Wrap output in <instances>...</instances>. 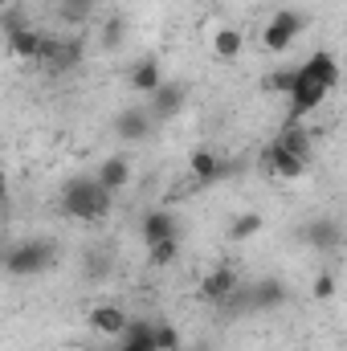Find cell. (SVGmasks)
Masks as SVG:
<instances>
[{
  "mask_svg": "<svg viewBox=\"0 0 347 351\" xmlns=\"http://www.w3.org/2000/svg\"><path fill=\"white\" fill-rule=\"evenodd\" d=\"M302 29H307V16H302V12L278 8V12L265 21V29H261V45H265L270 53H282V49H290V45L298 41Z\"/></svg>",
  "mask_w": 347,
  "mask_h": 351,
  "instance_id": "obj_4",
  "label": "cell"
},
{
  "mask_svg": "<svg viewBox=\"0 0 347 351\" xmlns=\"http://www.w3.org/2000/svg\"><path fill=\"white\" fill-rule=\"evenodd\" d=\"M188 172L196 176L200 184H208V180H225V164H221V156L217 152H208V147H196L192 156H188Z\"/></svg>",
  "mask_w": 347,
  "mask_h": 351,
  "instance_id": "obj_16",
  "label": "cell"
},
{
  "mask_svg": "<svg viewBox=\"0 0 347 351\" xmlns=\"http://www.w3.org/2000/svg\"><path fill=\"white\" fill-rule=\"evenodd\" d=\"M180 331H176L172 323H152V348L156 351H180Z\"/></svg>",
  "mask_w": 347,
  "mask_h": 351,
  "instance_id": "obj_23",
  "label": "cell"
},
{
  "mask_svg": "<svg viewBox=\"0 0 347 351\" xmlns=\"http://www.w3.org/2000/svg\"><path fill=\"white\" fill-rule=\"evenodd\" d=\"M82 274H86V282H106L115 274V258L106 250H86L82 254Z\"/></svg>",
  "mask_w": 347,
  "mask_h": 351,
  "instance_id": "obj_21",
  "label": "cell"
},
{
  "mask_svg": "<svg viewBox=\"0 0 347 351\" xmlns=\"http://www.w3.org/2000/svg\"><path fill=\"white\" fill-rule=\"evenodd\" d=\"M127 82H131V90H139V94H152V90L164 82V66H160V58H139L131 70H127Z\"/></svg>",
  "mask_w": 347,
  "mask_h": 351,
  "instance_id": "obj_15",
  "label": "cell"
},
{
  "mask_svg": "<svg viewBox=\"0 0 347 351\" xmlns=\"http://www.w3.org/2000/svg\"><path fill=\"white\" fill-rule=\"evenodd\" d=\"M261 233V213H241L229 225V241H254Z\"/></svg>",
  "mask_w": 347,
  "mask_h": 351,
  "instance_id": "obj_22",
  "label": "cell"
},
{
  "mask_svg": "<svg viewBox=\"0 0 347 351\" xmlns=\"http://www.w3.org/2000/svg\"><path fill=\"white\" fill-rule=\"evenodd\" d=\"M58 204H62V213H66L70 221H102V217H110L115 196H110L106 188H98L94 176H74V180L62 184Z\"/></svg>",
  "mask_w": 347,
  "mask_h": 351,
  "instance_id": "obj_1",
  "label": "cell"
},
{
  "mask_svg": "<svg viewBox=\"0 0 347 351\" xmlns=\"http://www.w3.org/2000/svg\"><path fill=\"white\" fill-rule=\"evenodd\" d=\"M127 33H131V21H127L123 12H110V16L102 21V33H98V45H102L106 53H115V49H123V45H127Z\"/></svg>",
  "mask_w": 347,
  "mask_h": 351,
  "instance_id": "obj_19",
  "label": "cell"
},
{
  "mask_svg": "<svg viewBox=\"0 0 347 351\" xmlns=\"http://www.w3.org/2000/svg\"><path fill=\"white\" fill-rule=\"evenodd\" d=\"M298 241H302L307 250H315V254H335V250L344 245V225H339L335 217H315V221L302 225Z\"/></svg>",
  "mask_w": 347,
  "mask_h": 351,
  "instance_id": "obj_6",
  "label": "cell"
},
{
  "mask_svg": "<svg viewBox=\"0 0 347 351\" xmlns=\"http://www.w3.org/2000/svg\"><path fill=\"white\" fill-rule=\"evenodd\" d=\"M115 135H119V143H143V139L152 135V114H147V106H123V110L115 114Z\"/></svg>",
  "mask_w": 347,
  "mask_h": 351,
  "instance_id": "obj_9",
  "label": "cell"
},
{
  "mask_svg": "<svg viewBox=\"0 0 347 351\" xmlns=\"http://www.w3.org/2000/svg\"><path fill=\"white\" fill-rule=\"evenodd\" d=\"M41 33L37 29H29V25H21V29H12L8 33V53L12 58H25V62H37L41 58Z\"/></svg>",
  "mask_w": 347,
  "mask_h": 351,
  "instance_id": "obj_17",
  "label": "cell"
},
{
  "mask_svg": "<svg viewBox=\"0 0 347 351\" xmlns=\"http://www.w3.org/2000/svg\"><path fill=\"white\" fill-rule=\"evenodd\" d=\"M265 164H270V176H278V180H298V176L307 172L311 160H302V156H294V152L270 143V147H265Z\"/></svg>",
  "mask_w": 347,
  "mask_h": 351,
  "instance_id": "obj_14",
  "label": "cell"
},
{
  "mask_svg": "<svg viewBox=\"0 0 347 351\" xmlns=\"http://www.w3.org/2000/svg\"><path fill=\"white\" fill-rule=\"evenodd\" d=\"M298 78H311V82H319V86L335 90V82H339V62H335L327 49H319L315 58H307V62L298 66Z\"/></svg>",
  "mask_w": 347,
  "mask_h": 351,
  "instance_id": "obj_12",
  "label": "cell"
},
{
  "mask_svg": "<svg viewBox=\"0 0 347 351\" xmlns=\"http://www.w3.org/2000/svg\"><path fill=\"white\" fill-rule=\"evenodd\" d=\"M94 180H98V188H106L110 196L123 192V188L131 184V160H127V156H106V160L98 164Z\"/></svg>",
  "mask_w": 347,
  "mask_h": 351,
  "instance_id": "obj_13",
  "label": "cell"
},
{
  "mask_svg": "<svg viewBox=\"0 0 347 351\" xmlns=\"http://www.w3.org/2000/svg\"><path fill=\"white\" fill-rule=\"evenodd\" d=\"M139 233H143L147 245H156V241H180V221L168 208H147L143 221H139Z\"/></svg>",
  "mask_w": 347,
  "mask_h": 351,
  "instance_id": "obj_10",
  "label": "cell"
},
{
  "mask_svg": "<svg viewBox=\"0 0 347 351\" xmlns=\"http://www.w3.org/2000/svg\"><path fill=\"white\" fill-rule=\"evenodd\" d=\"M53 262H58V245L45 241V237H33V241H21L4 258V269L16 274V278H37V274H45Z\"/></svg>",
  "mask_w": 347,
  "mask_h": 351,
  "instance_id": "obj_3",
  "label": "cell"
},
{
  "mask_svg": "<svg viewBox=\"0 0 347 351\" xmlns=\"http://www.w3.org/2000/svg\"><path fill=\"white\" fill-rule=\"evenodd\" d=\"M241 49H246V37H241V29H233V25H221V29L213 33V53H217L221 62H233V58H241Z\"/></svg>",
  "mask_w": 347,
  "mask_h": 351,
  "instance_id": "obj_20",
  "label": "cell"
},
{
  "mask_svg": "<svg viewBox=\"0 0 347 351\" xmlns=\"http://www.w3.org/2000/svg\"><path fill=\"white\" fill-rule=\"evenodd\" d=\"M237 286H241V274H237L233 265H213V269L200 278V298L213 302V306H225Z\"/></svg>",
  "mask_w": 347,
  "mask_h": 351,
  "instance_id": "obj_7",
  "label": "cell"
},
{
  "mask_svg": "<svg viewBox=\"0 0 347 351\" xmlns=\"http://www.w3.org/2000/svg\"><path fill=\"white\" fill-rule=\"evenodd\" d=\"M123 327H127V311H123L119 302H102V306H94V311H90V331H94V335L119 339V335H123Z\"/></svg>",
  "mask_w": 347,
  "mask_h": 351,
  "instance_id": "obj_11",
  "label": "cell"
},
{
  "mask_svg": "<svg viewBox=\"0 0 347 351\" xmlns=\"http://www.w3.org/2000/svg\"><path fill=\"white\" fill-rule=\"evenodd\" d=\"M229 302H237L241 311H258V315H270V311H282L286 302H290V290H286V282L282 278H258L254 286H237L233 290V298ZM225 302V306H229Z\"/></svg>",
  "mask_w": 347,
  "mask_h": 351,
  "instance_id": "obj_2",
  "label": "cell"
},
{
  "mask_svg": "<svg viewBox=\"0 0 347 351\" xmlns=\"http://www.w3.org/2000/svg\"><path fill=\"white\" fill-rule=\"evenodd\" d=\"M176 254H180V241H156V245H147V262L152 265H172Z\"/></svg>",
  "mask_w": 347,
  "mask_h": 351,
  "instance_id": "obj_25",
  "label": "cell"
},
{
  "mask_svg": "<svg viewBox=\"0 0 347 351\" xmlns=\"http://www.w3.org/2000/svg\"><path fill=\"white\" fill-rule=\"evenodd\" d=\"M4 192H8V184H4V172H0V200H4Z\"/></svg>",
  "mask_w": 347,
  "mask_h": 351,
  "instance_id": "obj_28",
  "label": "cell"
},
{
  "mask_svg": "<svg viewBox=\"0 0 347 351\" xmlns=\"http://www.w3.org/2000/svg\"><path fill=\"white\" fill-rule=\"evenodd\" d=\"M278 147H286V152H294V156H302V160H311V143H315V131H307L302 123H286L282 131H278V139H274Z\"/></svg>",
  "mask_w": 347,
  "mask_h": 351,
  "instance_id": "obj_18",
  "label": "cell"
},
{
  "mask_svg": "<svg viewBox=\"0 0 347 351\" xmlns=\"http://www.w3.org/2000/svg\"><path fill=\"white\" fill-rule=\"evenodd\" d=\"M37 62H45L53 74H66V70H74V66L82 62V41H78V37H66V41H58V37H53V41H49V37H45V41H41V58H37Z\"/></svg>",
  "mask_w": 347,
  "mask_h": 351,
  "instance_id": "obj_8",
  "label": "cell"
},
{
  "mask_svg": "<svg viewBox=\"0 0 347 351\" xmlns=\"http://www.w3.org/2000/svg\"><path fill=\"white\" fill-rule=\"evenodd\" d=\"M184 102H188V86L164 78L160 86L147 94V114H152V123H172L176 114L184 110Z\"/></svg>",
  "mask_w": 347,
  "mask_h": 351,
  "instance_id": "obj_5",
  "label": "cell"
},
{
  "mask_svg": "<svg viewBox=\"0 0 347 351\" xmlns=\"http://www.w3.org/2000/svg\"><path fill=\"white\" fill-rule=\"evenodd\" d=\"M331 294H335V278H331V274H319V282H315V298L327 302Z\"/></svg>",
  "mask_w": 347,
  "mask_h": 351,
  "instance_id": "obj_26",
  "label": "cell"
},
{
  "mask_svg": "<svg viewBox=\"0 0 347 351\" xmlns=\"http://www.w3.org/2000/svg\"><path fill=\"white\" fill-rule=\"evenodd\" d=\"M298 82V70H270L265 74V90H274V94H290Z\"/></svg>",
  "mask_w": 347,
  "mask_h": 351,
  "instance_id": "obj_24",
  "label": "cell"
},
{
  "mask_svg": "<svg viewBox=\"0 0 347 351\" xmlns=\"http://www.w3.org/2000/svg\"><path fill=\"white\" fill-rule=\"evenodd\" d=\"M12 8V0H0V12H8Z\"/></svg>",
  "mask_w": 347,
  "mask_h": 351,
  "instance_id": "obj_29",
  "label": "cell"
},
{
  "mask_svg": "<svg viewBox=\"0 0 347 351\" xmlns=\"http://www.w3.org/2000/svg\"><path fill=\"white\" fill-rule=\"evenodd\" d=\"M115 351H156V348H152V339H119Z\"/></svg>",
  "mask_w": 347,
  "mask_h": 351,
  "instance_id": "obj_27",
  "label": "cell"
}]
</instances>
